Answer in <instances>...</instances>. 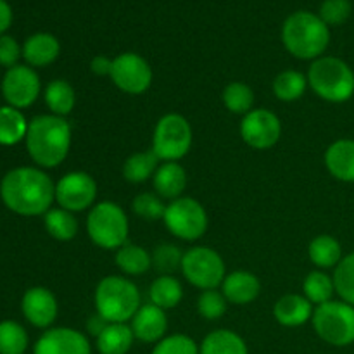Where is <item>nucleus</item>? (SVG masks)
Returning <instances> with one entry per match:
<instances>
[{
  "mask_svg": "<svg viewBox=\"0 0 354 354\" xmlns=\"http://www.w3.org/2000/svg\"><path fill=\"white\" fill-rule=\"evenodd\" d=\"M3 204L21 216H40L52 209L55 201V185L50 176L40 168L10 169L0 183Z\"/></svg>",
  "mask_w": 354,
  "mask_h": 354,
  "instance_id": "nucleus-1",
  "label": "nucleus"
},
{
  "mask_svg": "<svg viewBox=\"0 0 354 354\" xmlns=\"http://www.w3.org/2000/svg\"><path fill=\"white\" fill-rule=\"evenodd\" d=\"M24 140L28 154L40 168H55L69 154L71 127L64 118L41 114L30 121Z\"/></svg>",
  "mask_w": 354,
  "mask_h": 354,
  "instance_id": "nucleus-2",
  "label": "nucleus"
},
{
  "mask_svg": "<svg viewBox=\"0 0 354 354\" xmlns=\"http://www.w3.org/2000/svg\"><path fill=\"white\" fill-rule=\"evenodd\" d=\"M283 47L294 57L315 61L322 57L330 44V30L320 16L310 10L290 14L282 26Z\"/></svg>",
  "mask_w": 354,
  "mask_h": 354,
  "instance_id": "nucleus-3",
  "label": "nucleus"
},
{
  "mask_svg": "<svg viewBox=\"0 0 354 354\" xmlns=\"http://www.w3.org/2000/svg\"><path fill=\"white\" fill-rule=\"evenodd\" d=\"M308 85L320 99L332 104L348 102L354 95V71L351 66L334 55H322L308 69Z\"/></svg>",
  "mask_w": 354,
  "mask_h": 354,
  "instance_id": "nucleus-4",
  "label": "nucleus"
},
{
  "mask_svg": "<svg viewBox=\"0 0 354 354\" xmlns=\"http://www.w3.org/2000/svg\"><path fill=\"white\" fill-rule=\"evenodd\" d=\"M95 313L109 324H128L140 310V292L131 280L120 275H109L95 289Z\"/></svg>",
  "mask_w": 354,
  "mask_h": 354,
  "instance_id": "nucleus-5",
  "label": "nucleus"
},
{
  "mask_svg": "<svg viewBox=\"0 0 354 354\" xmlns=\"http://www.w3.org/2000/svg\"><path fill=\"white\" fill-rule=\"evenodd\" d=\"M86 234L97 248L118 251L127 244L130 234L127 213L113 201L97 203L86 216Z\"/></svg>",
  "mask_w": 354,
  "mask_h": 354,
  "instance_id": "nucleus-6",
  "label": "nucleus"
},
{
  "mask_svg": "<svg viewBox=\"0 0 354 354\" xmlns=\"http://www.w3.org/2000/svg\"><path fill=\"white\" fill-rule=\"evenodd\" d=\"M313 328L318 337L335 348H346L354 342V306L344 301H328L315 306Z\"/></svg>",
  "mask_w": 354,
  "mask_h": 354,
  "instance_id": "nucleus-7",
  "label": "nucleus"
},
{
  "mask_svg": "<svg viewBox=\"0 0 354 354\" xmlns=\"http://www.w3.org/2000/svg\"><path fill=\"white\" fill-rule=\"evenodd\" d=\"M192 147V127L182 114H165L152 135V152L162 162H178Z\"/></svg>",
  "mask_w": 354,
  "mask_h": 354,
  "instance_id": "nucleus-8",
  "label": "nucleus"
},
{
  "mask_svg": "<svg viewBox=\"0 0 354 354\" xmlns=\"http://www.w3.org/2000/svg\"><path fill=\"white\" fill-rule=\"evenodd\" d=\"M182 273L190 286L201 290L216 289L227 277L225 261L214 249L197 245L183 252Z\"/></svg>",
  "mask_w": 354,
  "mask_h": 354,
  "instance_id": "nucleus-9",
  "label": "nucleus"
},
{
  "mask_svg": "<svg viewBox=\"0 0 354 354\" xmlns=\"http://www.w3.org/2000/svg\"><path fill=\"white\" fill-rule=\"evenodd\" d=\"M166 228L180 241H199L207 230V213L199 201L192 197H178L166 206L165 211Z\"/></svg>",
  "mask_w": 354,
  "mask_h": 354,
  "instance_id": "nucleus-10",
  "label": "nucleus"
},
{
  "mask_svg": "<svg viewBox=\"0 0 354 354\" xmlns=\"http://www.w3.org/2000/svg\"><path fill=\"white\" fill-rule=\"evenodd\" d=\"M152 68L140 54L123 52L113 59L111 80L121 92L128 95H140L152 85Z\"/></svg>",
  "mask_w": 354,
  "mask_h": 354,
  "instance_id": "nucleus-11",
  "label": "nucleus"
},
{
  "mask_svg": "<svg viewBox=\"0 0 354 354\" xmlns=\"http://www.w3.org/2000/svg\"><path fill=\"white\" fill-rule=\"evenodd\" d=\"M97 199V182L85 171L66 173L55 183V203L71 213L92 209Z\"/></svg>",
  "mask_w": 354,
  "mask_h": 354,
  "instance_id": "nucleus-12",
  "label": "nucleus"
},
{
  "mask_svg": "<svg viewBox=\"0 0 354 354\" xmlns=\"http://www.w3.org/2000/svg\"><path fill=\"white\" fill-rule=\"evenodd\" d=\"M241 137L249 147L266 151L277 145L282 137V123L279 116L268 109H252L242 118Z\"/></svg>",
  "mask_w": 354,
  "mask_h": 354,
  "instance_id": "nucleus-13",
  "label": "nucleus"
},
{
  "mask_svg": "<svg viewBox=\"0 0 354 354\" xmlns=\"http://www.w3.org/2000/svg\"><path fill=\"white\" fill-rule=\"evenodd\" d=\"M40 78L31 66L17 64L7 69L2 80V93L16 109L30 107L40 95Z\"/></svg>",
  "mask_w": 354,
  "mask_h": 354,
  "instance_id": "nucleus-14",
  "label": "nucleus"
},
{
  "mask_svg": "<svg viewBox=\"0 0 354 354\" xmlns=\"http://www.w3.org/2000/svg\"><path fill=\"white\" fill-rule=\"evenodd\" d=\"M33 354H92V344L76 328H48L33 348Z\"/></svg>",
  "mask_w": 354,
  "mask_h": 354,
  "instance_id": "nucleus-15",
  "label": "nucleus"
},
{
  "mask_svg": "<svg viewBox=\"0 0 354 354\" xmlns=\"http://www.w3.org/2000/svg\"><path fill=\"white\" fill-rule=\"evenodd\" d=\"M24 318L37 328H48L57 318V299L47 287H31L21 301Z\"/></svg>",
  "mask_w": 354,
  "mask_h": 354,
  "instance_id": "nucleus-16",
  "label": "nucleus"
},
{
  "mask_svg": "<svg viewBox=\"0 0 354 354\" xmlns=\"http://www.w3.org/2000/svg\"><path fill=\"white\" fill-rule=\"evenodd\" d=\"M130 327L137 341L145 342V344H158L161 339L166 337L168 317H166L165 310L149 303L140 306V310L135 313L130 322Z\"/></svg>",
  "mask_w": 354,
  "mask_h": 354,
  "instance_id": "nucleus-17",
  "label": "nucleus"
},
{
  "mask_svg": "<svg viewBox=\"0 0 354 354\" xmlns=\"http://www.w3.org/2000/svg\"><path fill=\"white\" fill-rule=\"evenodd\" d=\"M221 292L227 297L228 303L245 306L258 299L259 292H261V282L254 273L237 270L225 277L223 283H221Z\"/></svg>",
  "mask_w": 354,
  "mask_h": 354,
  "instance_id": "nucleus-18",
  "label": "nucleus"
},
{
  "mask_svg": "<svg viewBox=\"0 0 354 354\" xmlns=\"http://www.w3.org/2000/svg\"><path fill=\"white\" fill-rule=\"evenodd\" d=\"M315 306L301 294L282 296L273 306V317L282 327H301L313 318Z\"/></svg>",
  "mask_w": 354,
  "mask_h": 354,
  "instance_id": "nucleus-19",
  "label": "nucleus"
},
{
  "mask_svg": "<svg viewBox=\"0 0 354 354\" xmlns=\"http://www.w3.org/2000/svg\"><path fill=\"white\" fill-rule=\"evenodd\" d=\"M325 166L335 180L354 183V140L341 138L325 151Z\"/></svg>",
  "mask_w": 354,
  "mask_h": 354,
  "instance_id": "nucleus-20",
  "label": "nucleus"
},
{
  "mask_svg": "<svg viewBox=\"0 0 354 354\" xmlns=\"http://www.w3.org/2000/svg\"><path fill=\"white\" fill-rule=\"evenodd\" d=\"M154 190L161 199L175 201L187 189V171L178 162H162L152 176Z\"/></svg>",
  "mask_w": 354,
  "mask_h": 354,
  "instance_id": "nucleus-21",
  "label": "nucleus"
},
{
  "mask_svg": "<svg viewBox=\"0 0 354 354\" xmlns=\"http://www.w3.org/2000/svg\"><path fill=\"white\" fill-rule=\"evenodd\" d=\"M61 54V44L50 33H35L24 41L23 57L31 68H45Z\"/></svg>",
  "mask_w": 354,
  "mask_h": 354,
  "instance_id": "nucleus-22",
  "label": "nucleus"
},
{
  "mask_svg": "<svg viewBox=\"0 0 354 354\" xmlns=\"http://www.w3.org/2000/svg\"><path fill=\"white\" fill-rule=\"evenodd\" d=\"M135 335L128 324H109L95 339L99 354H128L133 346Z\"/></svg>",
  "mask_w": 354,
  "mask_h": 354,
  "instance_id": "nucleus-23",
  "label": "nucleus"
},
{
  "mask_svg": "<svg viewBox=\"0 0 354 354\" xmlns=\"http://www.w3.org/2000/svg\"><path fill=\"white\" fill-rule=\"evenodd\" d=\"M201 354H249L244 339L234 330L220 328L203 339L199 346Z\"/></svg>",
  "mask_w": 354,
  "mask_h": 354,
  "instance_id": "nucleus-24",
  "label": "nucleus"
},
{
  "mask_svg": "<svg viewBox=\"0 0 354 354\" xmlns=\"http://www.w3.org/2000/svg\"><path fill=\"white\" fill-rule=\"evenodd\" d=\"M308 254H310L311 263H313L317 268L322 270L335 268V266L341 263V259L344 258V256H342L341 242L327 234L318 235V237H315L313 241L310 242Z\"/></svg>",
  "mask_w": 354,
  "mask_h": 354,
  "instance_id": "nucleus-25",
  "label": "nucleus"
},
{
  "mask_svg": "<svg viewBox=\"0 0 354 354\" xmlns=\"http://www.w3.org/2000/svg\"><path fill=\"white\" fill-rule=\"evenodd\" d=\"M149 299L161 310H173L183 299V287L173 275H159L149 289Z\"/></svg>",
  "mask_w": 354,
  "mask_h": 354,
  "instance_id": "nucleus-26",
  "label": "nucleus"
},
{
  "mask_svg": "<svg viewBox=\"0 0 354 354\" xmlns=\"http://www.w3.org/2000/svg\"><path fill=\"white\" fill-rule=\"evenodd\" d=\"M114 261H116V266L123 273L131 277H138L149 272V268L152 266V256L142 245L127 242L123 248H120L116 251Z\"/></svg>",
  "mask_w": 354,
  "mask_h": 354,
  "instance_id": "nucleus-27",
  "label": "nucleus"
},
{
  "mask_svg": "<svg viewBox=\"0 0 354 354\" xmlns=\"http://www.w3.org/2000/svg\"><path fill=\"white\" fill-rule=\"evenodd\" d=\"M28 121L19 109L12 106L0 107V145H16L28 133Z\"/></svg>",
  "mask_w": 354,
  "mask_h": 354,
  "instance_id": "nucleus-28",
  "label": "nucleus"
},
{
  "mask_svg": "<svg viewBox=\"0 0 354 354\" xmlns=\"http://www.w3.org/2000/svg\"><path fill=\"white\" fill-rule=\"evenodd\" d=\"M45 104L55 116H68L76 104L75 88L66 80H52L45 88Z\"/></svg>",
  "mask_w": 354,
  "mask_h": 354,
  "instance_id": "nucleus-29",
  "label": "nucleus"
},
{
  "mask_svg": "<svg viewBox=\"0 0 354 354\" xmlns=\"http://www.w3.org/2000/svg\"><path fill=\"white\" fill-rule=\"evenodd\" d=\"M44 223L47 232L50 234V237H54L55 241L68 242L73 241L78 234V220H76L75 213L68 209H62V207H52L45 213Z\"/></svg>",
  "mask_w": 354,
  "mask_h": 354,
  "instance_id": "nucleus-30",
  "label": "nucleus"
},
{
  "mask_svg": "<svg viewBox=\"0 0 354 354\" xmlns=\"http://www.w3.org/2000/svg\"><path fill=\"white\" fill-rule=\"evenodd\" d=\"M159 158L151 151L135 152L124 161L123 176L130 183H145L159 168Z\"/></svg>",
  "mask_w": 354,
  "mask_h": 354,
  "instance_id": "nucleus-31",
  "label": "nucleus"
},
{
  "mask_svg": "<svg viewBox=\"0 0 354 354\" xmlns=\"http://www.w3.org/2000/svg\"><path fill=\"white\" fill-rule=\"evenodd\" d=\"M308 88V78L296 69L279 73L273 80V93L282 102H294L304 95Z\"/></svg>",
  "mask_w": 354,
  "mask_h": 354,
  "instance_id": "nucleus-32",
  "label": "nucleus"
},
{
  "mask_svg": "<svg viewBox=\"0 0 354 354\" xmlns=\"http://www.w3.org/2000/svg\"><path fill=\"white\" fill-rule=\"evenodd\" d=\"M303 292L304 297L310 301L313 306H320V304L332 301L335 294L334 279L327 275L322 270H315V272L308 273L306 279L303 282Z\"/></svg>",
  "mask_w": 354,
  "mask_h": 354,
  "instance_id": "nucleus-33",
  "label": "nucleus"
},
{
  "mask_svg": "<svg viewBox=\"0 0 354 354\" xmlns=\"http://www.w3.org/2000/svg\"><path fill=\"white\" fill-rule=\"evenodd\" d=\"M221 99H223L225 107L230 113L242 114V116L252 111V106H254V92H252L251 86L242 82L228 83L225 86Z\"/></svg>",
  "mask_w": 354,
  "mask_h": 354,
  "instance_id": "nucleus-34",
  "label": "nucleus"
},
{
  "mask_svg": "<svg viewBox=\"0 0 354 354\" xmlns=\"http://www.w3.org/2000/svg\"><path fill=\"white\" fill-rule=\"evenodd\" d=\"M30 344L26 330L17 322H0V354H24Z\"/></svg>",
  "mask_w": 354,
  "mask_h": 354,
  "instance_id": "nucleus-35",
  "label": "nucleus"
},
{
  "mask_svg": "<svg viewBox=\"0 0 354 354\" xmlns=\"http://www.w3.org/2000/svg\"><path fill=\"white\" fill-rule=\"evenodd\" d=\"M334 286L335 294L341 301L354 306V252L344 256L337 266L334 268Z\"/></svg>",
  "mask_w": 354,
  "mask_h": 354,
  "instance_id": "nucleus-36",
  "label": "nucleus"
},
{
  "mask_svg": "<svg viewBox=\"0 0 354 354\" xmlns=\"http://www.w3.org/2000/svg\"><path fill=\"white\" fill-rule=\"evenodd\" d=\"M152 266L161 275H173L176 270H182L183 252L175 244H159L152 251Z\"/></svg>",
  "mask_w": 354,
  "mask_h": 354,
  "instance_id": "nucleus-37",
  "label": "nucleus"
},
{
  "mask_svg": "<svg viewBox=\"0 0 354 354\" xmlns=\"http://www.w3.org/2000/svg\"><path fill=\"white\" fill-rule=\"evenodd\" d=\"M131 209L137 216L144 218L147 221L162 220L166 211V204L162 203L161 197L158 194L144 192L138 194L133 201H131Z\"/></svg>",
  "mask_w": 354,
  "mask_h": 354,
  "instance_id": "nucleus-38",
  "label": "nucleus"
},
{
  "mask_svg": "<svg viewBox=\"0 0 354 354\" xmlns=\"http://www.w3.org/2000/svg\"><path fill=\"white\" fill-rule=\"evenodd\" d=\"M228 301L223 296V292L216 289L203 290L197 301V311L206 320H220L225 313H227Z\"/></svg>",
  "mask_w": 354,
  "mask_h": 354,
  "instance_id": "nucleus-39",
  "label": "nucleus"
},
{
  "mask_svg": "<svg viewBox=\"0 0 354 354\" xmlns=\"http://www.w3.org/2000/svg\"><path fill=\"white\" fill-rule=\"evenodd\" d=\"M152 354H201L199 346L192 337L185 334L166 335L165 339L154 344Z\"/></svg>",
  "mask_w": 354,
  "mask_h": 354,
  "instance_id": "nucleus-40",
  "label": "nucleus"
},
{
  "mask_svg": "<svg viewBox=\"0 0 354 354\" xmlns=\"http://www.w3.org/2000/svg\"><path fill=\"white\" fill-rule=\"evenodd\" d=\"M353 12V6L349 0H324L320 6V14L327 26H339L349 19Z\"/></svg>",
  "mask_w": 354,
  "mask_h": 354,
  "instance_id": "nucleus-41",
  "label": "nucleus"
},
{
  "mask_svg": "<svg viewBox=\"0 0 354 354\" xmlns=\"http://www.w3.org/2000/svg\"><path fill=\"white\" fill-rule=\"evenodd\" d=\"M23 55V48L16 41V38L9 37V35H2L0 37V66L6 68H14L17 66V61Z\"/></svg>",
  "mask_w": 354,
  "mask_h": 354,
  "instance_id": "nucleus-42",
  "label": "nucleus"
},
{
  "mask_svg": "<svg viewBox=\"0 0 354 354\" xmlns=\"http://www.w3.org/2000/svg\"><path fill=\"white\" fill-rule=\"evenodd\" d=\"M111 69H113V59L107 55H95L90 61V71L97 76H111Z\"/></svg>",
  "mask_w": 354,
  "mask_h": 354,
  "instance_id": "nucleus-43",
  "label": "nucleus"
},
{
  "mask_svg": "<svg viewBox=\"0 0 354 354\" xmlns=\"http://www.w3.org/2000/svg\"><path fill=\"white\" fill-rule=\"evenodd\" d=\"M107 325H109V322H107L106 318L100 317L99 313H95L86 320V330H88L90 335H93V337L97 339L100 334H102L104 328H106Z\"/></svg>",
  "mask_w": 354,
  "mask_h": 354,
  "instance_id": "nucleus-44",
  "label": "nucleus"
},
{
  "mask_svg": "<svg viewBox=\"0 0 354 354\" xmlns=\"http://www.w3.org/2000/svg\"><path fill=\"white\" fill-rule=\"evenodd\" d=\"M12 23V9L6 0H0V37L6 33L7 28Z\"/></svg>",
  "mask_w": 354,
  "mask_h": 354,
  "instance_id": "nucleus-45",
  "label": "nucleus"
}]
</instances>
